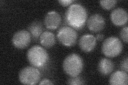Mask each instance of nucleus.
<instances>
[{"instance_id":"nucleus-1","label":"nucleus","mask_w":128,"mask_h":85,"mask_svg":"<svg viewBox=\"0 0 128 85\" xmlns=\"http://www.w3.org/2000/svg\"><path fill=\"white\" fill-rule=\"evenodd\" d=\"M66 23L75 29H81L84 26L88 18L86 8L80 4H73L67 9L65 13Z\"/></svg>"},{"instance_id":"nucleus-2","label":"nucleus","mask_w":128,"mask_h":85,"mask_svg":"<svg viewBox=\"0 0 128 85\" xmlns=\"http://www.w3.org/2000/svg\"><path fill=\"white\" fill-rule=\"evenodd\" d=\"M27 58L31 66L41 68L47 64L49 56L44 48L39 45H34L28 51Z\"/></svg>"},{"instance_id":"nucleus-3","label":"nucleus","mask_w":128,"mask_h":85,"mask_svg":"<svg viewBox=\"0 0 128 85\" xmlns=\"http://www.w3.org/2000/svg\"><path fill=\"white\" fill-rule=\"evenodd\" d=\"M62 67L64 71L68 76L70 77L78 76L81 74L83 70V60L77 54H70L64 60Z\"/></svg>"},{"instance_id":"nucleus-4","label":"nucleus","mask_w":128,"mask_h":85,"mask_svg":"<svg viewBox=\"0 0 128 85\" xmlns=\"http://www.w3.org/2000/svg\"><path fill=\"white\" fill-rule=\"evenodd\" d=\"M123 50L121 40L116 37L112 36L106 39L102 43V51L107 57L115 58L119 55Z\"/></svg>"},{"instance_id":"nucleus-5","label":"nucleus","mask_w":128,"mask_h":85,"mask_svg":"<svg viewBox=\"0 0 128 85\" xmlns=\"http://www.w3.org/2000/svg\"><path fill=\"white\" fill-rule=\"evenodd\" d=\"M41 78V74L38 69L34 67H26L20 71L19 81L24 85H35Z\"/></svg>"},{"instance_id":"nucleus-6","label":"nucleus","mask_w":128,"mask_h":85,"mask_svg":"<svg viewBox=\"0 0 128 85\" xmlns=\"http://www.w3.org/2000/svg\"><path fill=\"white\" fill-rule=\"evenodd\" d=\"M57 37L60 43L63 45L70 47L73 46L76 42L78 35L73 28L64 26L59 29Z\"/></svg>"},{"instance_id":"nucleus-7","label":"nucleus","mask_w":128,"mask_h":85,"mask_svg":"<svg viewBox=\"0 0 128 85\" xmlns=\"http://www.w3.org/2000/svg\"><path fill=\"white\" fill-rule=\"evenodd\" d=\"M31 42V35L26 30L18 31L12 38L13 45L18 49H24L30 45Z\"/></svg>"},{"instance_id":"nucleus-8","label":"nucleus","mask_w":128,"mask_h":85,"mask_svg":"<svg viewBox=\"0 0 128 85\" xmlns=\"http://www.w3.org/2000/svg\"><path fill=\"white\" fill-rule=\"evenodd\" d=\"M105 25V19L102 15L97 13L91 15L87 21L88 29L94 33H98L102 31Z\"/></svg>"},{"instance_id":"nucleus-9","label":"nucleus","mask_w":128,"mask_h":85,"mask_svg":"<svg viewBox=\"0 0 128 85\" xmlns=\"http://www.w3.org/2000/svg\"><path fill=\"white\" fill-rule=\"evenodd\" d=\"M110 17L112 22L116 26H123L128 22L127 12L122 7H118L113 10Z\"/></svg>"},{"instance_id":"nucleus-10","label":"nucleus","mask_w":128,"mask_h":85,"mask_svg":"<svg viewBox=\"0 0 128 85\" xmlns=\"http://www.w3.org/2000/svg\"><path fill=\"white\" fill-rule=\"evenodd\" d=\"M62 22V17L56 11H50L44 18V25L49 29L54 30L58 28Z\"/></svg>"},{"instance_id":"nucleus-11","label":"nucleus","mask_w":128,"mask_h":85,"mask_svg":"<svg viewBox=\"0 0 128 85\" xmlns=\"http://www.w3.org/2000/svg\"><path fill=\"white\" fill-rule=\"evenodd\" d=\"M97 39L94 36L89 34L83 35L80 38L78 42L79 47L82 51L90 52L96 47Z\"/></svg>"},{"instance_id":"nucleus-12","label":"nucleus","mask_w":128,"mask_h":85,"mask_svg":"<svg viewBox=\"0 0 128 85\" xmlns=\"http://www.w3.org/2000/svg\"><path fill=\"white\" fill-rule=\"evenodd\" d=\"M128 74L123 71H116L110 78V84L112 85H127Z\"/></svg>"},{"instance_id":"nucleus-13","label":"nucleus","mask_w":128,"mask_h":85,"mask_svg":"<svg viewBox=\"0 0 128 85\" xmlns=\"http://www.w3.org/2000/svg\"><path fill=\"white\" fill-rule=\"evenodd\" d=\"M114 68L113 62L108 59L102 58L98 63V71L103 76H107L110 74L113 71Z\"/></svg>"},{"instance_id":"nucleus-14","label":"nucleus","mask_w":128,"mask_h":85,"mask_svg":"<svg viewBox=\"0 0 128 85\" xmlns=\"http://www.w3.org/2000/svg\"><path fill=\"white\" fill-rule=\"evenodd\" d=\"M39 40L41 45L47 48L53 47L56 43L54 35L49 31L43 32V33L40 36Z\"/></svg>"},{"instance_id":"nucleus-15","label":"nucleus","mask_w":128,"mask_h":85,"mask_svg":"<svg viewBox=\"0 0 128 85\" xmlns=\"http://www.w3.org/2000/svg\"><path fill=\"white\" fill-rule=\"evenodd\" d=\"M43 27L42 23L39 21H35L32 22L29 27L28 30L31 36L35 39L40 38V36L43 33Z\"/></svg>"},{"instance_id":"nucleus-16","label":"nucleus","mask_w":128,"mask_h":85,"mask_svg":"<svg viewBox=\"0 0 128 85\" xmlns=\"http://www.w3.org/2000/svg\"><path fill=\"white\" fill-rule=\"evenodd\" d=\"M117 1L114 0H106V1H100V4L103 9L109 10L115 6L117 4Z\"/></svg>"},{"instance_id":"nucleus-17","label":"nucleus","mask_w":128,"mask_h":85,"mask_svg":"<svg viewBox=\"0 0 128 85\" xmlns=\"http://www.w3.org/2000/svg\"><path fill=\"white\" fill-rule=\"evenodd\" d=\"M67 84L70 85H84L85 83L83 79L78 76L75 77H70V78L68 79Z\"/></svg>"},{"instance_id":"nucleus-18","label":"nucleus","mask_w":128,"mask_h":85,"mask_svg":"<svg viewBox=\"0 0 128 85\" xmlns=\"http://www.w3.org/2000/svg\"><path fill=\"white\" fill-rule=\"evenodd\" d=\"M128 27H124L122 28L121 32H120V36L122 39L126 43H128Z\"/></svg>"},{"instance_id":"nucleus-19","label":"nucleus","mask_w":128,"mask_h":85,"mask_svg":"<svg viewBox=\"0 0 128 85\" xmlns=\"http://www.w3.org/2000/svg\"><path fill=\"white\" fill-rule=\"evenodd\" d=\"M121 70L126 72H128V58L127 56L124 58L121 63Z\"/></svg>"},{"instance_id":"nucleus-20","label":"nucleus","mask_w":128,"mask_h":85,"mask_svg":"<svg viewBox=\"0 0 128 85\" xmlns=\"http://www.w3.org/2000/svg\"><path fill=\"white\" fill-rule=\"evenodd\" d=\"M73 2L74 1H72V0H60V1H58V2L60 4V5L63 6H68Z\"/></svg>"},{"instance_id":"nucleus-21","label":"nucleus","mask_w":128,"mask_h":85,"mask_svg":"<svg viewBox=\"0 0 128 85\" xmlns=\"http://www.w3.org/2000/svg\"><path fill=\"white\" fill-rule=\"evenodd\" d=\"M38 84L40 85H54V84L51 82V80L48 79H44L42 80L41 82H40Z\"/></svg>"},{"instance_id":"nucleus-22","label":"nucleus","mask_w":128,"mask_h":85,"mask_svg":"<svg viewBox=\"0 0 128 85\" xmlns=\"http://www.w3.org/2000/svg\"><path fill=\"white\" fill-rule=\"evenodd\" d=\"M104 37V36L102 34H98L96 36V39H97L98 40H102L103 39Z\"/></svg>"}]
</instances>
